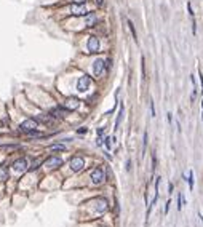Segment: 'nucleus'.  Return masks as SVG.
I'll return each instance as SVG.
<instances>
[{
  "mask_svg": "<svg viewBox=\"0 0 203 227\" xmlns=\"http://www.w3.org/2000/svg\"><path fill=\"white\" fill-rule=\"evenodd\" d=\"M183 207H184V195L179 194L178 195V210L181 211V208H183Z\"/></svg>",
  "mask_w": 203,
  "mask_h": 227,
  "instance_id": "obj_17",
  "label": "nucleus"
},
{
  "mask_svg": "<svg viewBox=\"0 0 203 227\" xmlns=\"http://www.w3.org/2000/svg\"><path fill=\"white\" fill-rule=\"evenodd\" d=\"M72 2H74V3H83L85 0H72Z\"/></svg>",
  "mask_w": 203,
  "mask_h": 227,
  "instance_id": "obj_29",
  "label": "nucleus"
},
{
  "mask_svg": "<svg viewBox=\"0 0 203 227\" xmlns=\"http://www.w3.org/2000/svg\"><path fill=\"white\" fill-rule=\"evenodd\" d=\"M90 85H91L90 75H83V77L79 79V82H77V90H79V91H87L90 88Z\"/></svg>",
  "mask_w": 203,
  "mask_h": 227,
  "instance_id": "obj_4",
  "label": "nucleus"
},
{
  "mask_svg": "<svg viewBox=\"0 0 203 227\" xmlns=\"http://www.w3.org/2000/svg\"><path fill=\"white\" fill-rule=\"evenodd\" d=\"M150 112H152V117H155V107H153V102L150 101Z\"/></svg>",
  "mask_w": 203,
  "mask_h": 227,
  "instance_id": "obj_22",
  "label": "nucleus"
},
{
  "mask_svg": "<svg viewBox=\"0 0 203 227\" xmlns=\"http://www.w3.org/2000/svg\"><path fill=\"white\" fill-rule=\"evenodd\" d=\"M88 51L90 53L99 51V40H98V37H94V35L88 39Z\"/></svg>",
  "mask_w": 203,
  "mask_h": 227,
  "instance_id": "obj_7",
  "label": "nucleus"
},
{
  "mask_svg": "<svg viewBox=\"0 0 203 227\" xmlns=\"http://www.w3.org/2000/svg\"><path fill=\"white\" fill-rule=\"evenodd\" d=\"M104 67H106V61L104 59H96L93 64V72L94 75H101L104 72Z\"/></svg>",
  "mask_w": 203,
  "mask_h": 227,
  "instance_id": "obj_8",
  "label": "nucleus"
},
{
  "mask_svg": "<svg viewBox=\"0 0 203 227\" xmlns=\"http://www.w3.org/2000/svg\"><path fill=\"white\" fill-rule=\"evenodd\" d=\"M189 187L194 190V171H189Z\"/></svg>",
  "mask_w": 203,
  "mask_h": 227,
  "instance_id": "obj_19",
  "label": "nucleus"
},
{
  "mask_svg": "<svg viewBox=\"0 0 203 227\" xmlns=\"http://www.w3.org/2000/svg\"><path fill=\"white\" fill-rule=\"evenodd\" d=\"M71 13L74 16H82V15H88L87 13V8H85V5L83 3H74L72 6H71Z\"/></svg>",
  "mask_w": 203,
  "mask_h": 227,
  "instance_id": "obj_5",
  "label": "nucleus"
},
{
  "mask_svg": "<svg viewBox=\"0 0 203 227\" xmlns=\"http://www.w3.org/2000/svg\"><path fill=\"white\" fill-rule=\"evenodd\" d=\"M128 27H130V31L133 34V39H135V42H138V35H136V29H135V26H133L131 21H128Z\"/></svg>",
  "mask_w": 203,
  "mask_h": 227,
  "instance_id": "obj_16",
  "label": "nucleus"
},
{
  "mask_svg": "<svg viewBox=\"0 0 203 227\" xmlns=\"http://www.w3.org/2000/svg\"><path fill=\"white\" fill-rule=\"evenodd\" d=\"M19 130H21V131H24V133L35 131V130H37V120H34V118H27V120H24L23 123H19Z\"/></svg>",
  "mask_w": 203,
  "mask_h": 227,
  "instance_id": "obj_2",
  "label": "nucleus"
},
{
  "mask_svg": "<svg viewBox=\"0 0 203 227\" xmlns=\"http://www.w3.org/2000/svg\"><path fill=\"white\" fill-rule=\"evenodd\" d=\"M123 114H125V107H123V104L120 106V112H118V117H117V120H115V130L120 126V123H122V120H123Z\"/></svg>",
  "mask_w": 203,
  "mask_h": 227,
  "instance_id": "obj_14",
  "label": "nucleus"
},
{
  "mask_svg": "<svg viewBox=\"0 0 203 227\" xmlns=\"http://www.w3.org/2000/svg\"><path fill=\"white\" fill-rule=\"evenodd\" d=\"M96 21H98V18H96L94 13H88V15L85 16V24L87 26H94Z\"/></svg>",
  "mask_w": 203,
  "mask_h": 227,
  "instance_id": "obj_13",
  "label": "nucleus"
},
{
  "mask_svg": "<svg viewBox=\"0 0 203 227\" xmlns=\"http://www.w3.org/2000/svg\"><path fill=\"white\" fill-rule=\"evenodd\" d=\"M104 181H106V173H104V169L101 166L94 168L91 171V182L96 184V186H99V184H102Z\"/></svg>",
  "mask_w": 203,
  "mask_h": 227,
  "instance_id": "obj_1",
  "label": "nucleus"
},
{
  "mask_svg": "<svg viewBox=\"0 0 203 227\" xmlns=\"http://www.w3.org/2000/svg\"><path fill=\"white\" fill-rule=\"evenodd\" d=\"M201 109H203V99H201ZM201 118H203V115H201Z\"/></svg>",
  "mask_w": 203,
  "mask_h": 227,
  "instance_id": "obj_31",
  "label": "nucleus"
},
{
  "mask_svg": "<svg viewBox=\"0 0 203 227\" xmlns=\"http://www.w3.org/2000/svg\"><path fill=\"white\" fill-rule=\"evenodd\" d=\"M29 168V165H27V160L26 158H18L15 163H13V169H15V171H21V173H24L26 169Z\"/></svg>",
  "mask_w": 203,
  "mask_h": 227,
  "instance_id": "obj_6",
  "label": "nucleus"
},
{
  "mask_svg": "<svg viewBox=\"0 0 203 227\" xmlns=\"http://www.w3.org/2000/svg\"><path fill=\"white\" fill-rule=\"evenodd\" d=\"M67 109H64V107H54V109H51V115L54 117V118H64L66 115H67Z\"/></svg>",
  "mask_w": 203,
  "mask_h": 227,
  "instance_id": "obj_9",
  "label": "nucleus"
},
{
  "mask_svg": "<svg viewBox=\"0 0 203 227\" xmlns=\"http://www.w3.org/2000/svg\"><path fill=\"white\" fill-rule=\"evenodd\" d=\"M50 149H51V151H66V146L64 144H54Z\"/></svg>",
  "mask_w": 203,
  "mask_h": 227,
  "instance_id": "obj_18",
  "label": "nucleus"
},
{
  "mask_svg": "<svg viewBox=\"0 0 203 227\" xmlns=\"http://www.w3.org/2000/svg\"><path fill=\"white\" fill-rule=\"evenodd\" d=\"M45 163H46L50 168H58V166L62 165V160H61L59 157H50V158H46Z\"/></svg>",
  "mask_w": 203,
  "mask_h": 227,
  "instance_id": "obj_11",
  "label": "nucleus"
},
{
  "mask_svg": "<svg viewBox=\"0 0 203 227\" xmlns=\"http://www.w3.org/2000/svg\"><path fill=\"white\" fill-rule=\"evenodd\" d=\"M37 120H40V122H43V123H53L56 118L51 115V114H46V115L45 114H40V115L37 117Z\"/></svg>",
  "mask_w": 203,
  "mask_h": 227,
  "instance_id": "obj_12",
  "label": "nucleus"
},
{
  "mask_svg": "<svg viewBox=\"0 0 203 227\" xmlns=\"http://www.w3.org/2000/svg\"><path fill=\"white\" fill-rule=\"evenodd\" d=\"M106 146L107 149H110V138H106Z\"/></svg>",
  "mask_w": 203,
  "mask_h": 227,
  "instance_id": "obj_26",
  "label": "nucleus"
},
{
  "mask_svg": "<svg viewBox=\"0 0 203 227\" xmlns=\"http://www.w3.org/2000/svg\"><path fill=\"white\" fill-rule=\"evenodd\" d=\"M187 8H189V13H190V16H194V11H192V5L187 3Z\"/></svg>",
  "mask_w": 203,
  "mask_h": 227,
  "instance_id": "obj_24",
  "label": "nucleus"
},
{
  "mask_svg": "<svg viewBox=\"0 0 203 227\" xmlns=\"http://www.w3.org/2000/svg\"><path fill=\"white\" fill-rule=\"evenodd\" d=\"M198 75H200V82H201V88H203V75H201V72H198Z\"/></svg>",
  "mask_w": 203,
  "mask_h": 227,
  "instance_id": "obj_28",
  "label": "nucleus"
},
{
  "mask_svg": "<svg viewBox=\"0 0 203 227\" xmlns=\"http://www.w3.org/2000/svg\"><path fill=\"white\" fill-rule=\"evenodd\" d=\"M130 168H131V162L128 160V162H127V169H130Z\"/></svg>",
  "mask_w": 203,
  "mask_h": 227,
  "instance_id": "obj_30",
  "label": "nucleus"
},
{
  "mask_svg": "<svg viewBox=\"0 0 203 227\" xmlns=\"http://www.w3.org/2000/svg\"><path fill=\"white\" fill-rule=\"evenodd\" d=\"M6 178H8V169H6V166L0 165V182H3Z\"/></svg>",
  "mask_w": 203,
  "mask_h": 227,
  "instance_id": "obj_15",
  "label": "nucleus"
},
{
  "mask_svg": "<svg viewBox=\"0 0 203 227\" xmlns=\"http://www.w3.org/2000/svg\"><path fill=\"white\" fill-rule=\"evenodd\" d=\"M110 67H112V59H110V58H109V59H107V61H106V69H107V70H109V69H110Z\"/></svg>",
  "mask_w": 203,
  "mask_h": 227,
  "instance_id": "obj_21",
  "label": "nucleus"
},
{
  "mask_svg": "<svg viewBox=\"0 0 203 227\" xmlns=\"http://www.w3.org/2000/svg\"><path fill=\"white\" fill-rule=\"evenodd\" d=\"M195 96H197V91H192V95H190V99H192V102H194V99H195Z\"/></svg>",
  "mask_w": 203,
  "mask_h": 227,
  "instance_id": "obj_25",
  "label": "nucleus"
},
{
  "mask_svg": "<svg viewBox=\"0 0 203 227\" xmlns=\"http://www.w3.org/2000/svg\"><path fill=\"white\" fill-rule=\"evenodd\" d=\"M102 3H104V0H96V5L98 6H102Z\"/></svg>",
  "mask_w": 203,
  "mask_h": 227,
  "instance_id": "obj_27",
  "label": "nucleus"
},
{
  "mask_svg": "<svg viewBox=\"0 0 203 227\" xmlns=\"http://www.w3.org/2000/svg\"><path fill=\"white\" fill-rule=\"evenodd\" d=\"M83 166H85V160H83L82 157H72L71 158V169L72 171H82Z\"/></svg>",
  "mask_w": 203,
  "mask_h": 227,
  "instance_id": "obj_3",
  "label": "nucleus"
},
{
  "mask_svg": "<svg viewBox=\"0 0 203 227\" xmlns=\"http://www.w3.org/2000/svg\"><path fill=\"white\" fill-rule=\"evenodd\" d=\"M0 149H5V151H11V149H18V146H16V144H5V146H2Z\"/></svg>",
  "mask_w": 203,
  "mask_h": 227,
  "instance_id": "obj_20",
  "label": "nucleus"
},
{
  "mask_svg": "<svg viewBox=\"0 0 203 227\" xmlns=\"http://www.w3.org/2000/svg\"><path fill=\"white\" fill-rule=\"evenodd\" d=\"M170 200H166V205H165V213H168V211H170Z\"/></svg>",
  "mask_w": 203,
  "mask_h": 227,
  "instance_id": "obj_23",
  "label": "nucleus"
},
{
  "mask_svg": "<svg viewBox=\"0 0 203 227\" xmlns=\"http://www.w3.org/2000/svg\"><path fill=\"white\" fill-rule=\"evenodd\" d=\"M79 106H80V101L77 98H69L66 101V109L67 110H75V109H79Z\"/></svg>",
  "mask_w": 203,
  "mask_h": 227,
  "instance_id": "obj_10",
  "label": "nucleus"
}]
</instances>
